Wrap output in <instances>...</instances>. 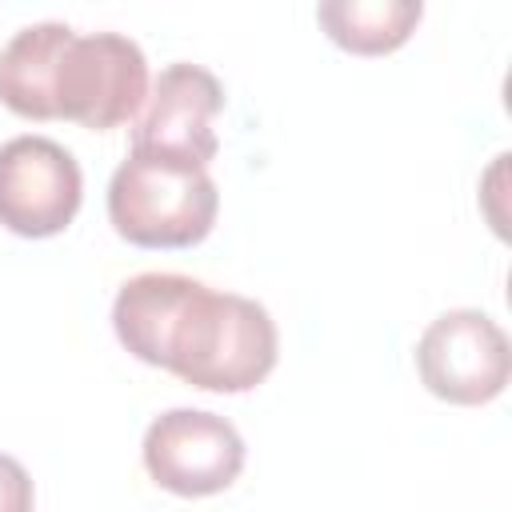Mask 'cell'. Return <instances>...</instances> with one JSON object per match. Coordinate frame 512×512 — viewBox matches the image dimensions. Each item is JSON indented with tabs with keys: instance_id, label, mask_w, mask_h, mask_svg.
<instances>
[{
	"instance_id": "cell-1",
	"label": "cell",
	"mask_w": 512,
	"mask_h": 512,
	"mask_svg": "<svg viewBox=\"0 0 512 512\" xmlns=\"http://www.w3.org/2000/svg\"><path fill=\"white\" fill-rule=\"evenodd\" d=\"M120 344L204 392H248L276 364V324L264 304L212 292L180 272H140L112 300Z\"/></svg>"
},
{
	"instance_id": "cell-2",
	"label": "cell",
	"mask_w": 512,
	"mask_h": 512,
	"mask_svg": "<svg viewBox=\"0 0 512 512\" xmlns=\"http://www.w3.org/2000/svg\"><path fill=\"white\" fill-rule=\"evenodd\" d=\"M216 208L220 192L208 168L176 156L132 148L108 180V220L140 248L200 244L216 224Z\"/></svg>"
},
{
	"instance_id": "cell-3",
	"label": "cell",
	"mask_w": 512,
	"mask_h": 512,
	"mask_svg": "<svg viewBox=\"0 0 512 512\" xmlns=\"http://www.w3.org/2000/svg\"><path fill=\"white\" fill-rule=\"evenodd\" d=\"M148 96V60L136 40L120 32H68L48 80L52 120H76L84 128L128 124Z\"/></svg>"
},
{
	"instance_id": "cell-4",
	"label": "cell",
	"mask_w": 512,
	"mask_h": 512,
	"mask_svg": "<svg viewBox=\"0 0 512 512\" xmlns=\"http://www.w3.org/2000/svg\"><path fill=\"white\" fill-rule=\"evenodd\" d=\"M416 372L424 388L448 404H488L508 384L512 348L488 312L452 308L424 328L416 344Z\"/></svg>"
},
{
	"instance_id": "cell-5",
	"label": "cell",
	"mask_w": 512,
	"mask_h": 512,
	"mask_svg": "<svg viewBox=\"0 0 512 512\" xmlns=\"http://www.w3.org/2000/svg\"><path fill=\"white\" fill-rule=\"evenodd\" d=\"M148 476L176 496L224 492L244 468V440L232 420L204 408H168L144 432Z\"/></svg>"
},
{
	"instance_id": "cell-6",
	"label": "cell",
	"mask_w": 512,
	"mask_h": 512,
	"mask_svg": "<svg viewBox=\"0 0 512 512\" xmlns=\"http://www.w3.org/2000/svg\"><path fill=\"white\" fill-rule=\"evenodd\" d=\"M84 176L72 152L48 136L0 144V224L16 236H56L72 224Z\"/></svg>"
},
{
	"instance_id": "cell-7",
	"label": "cell",
	"mask_w": 512,
	"mask_h": 512,
	"mask_svg": "<svg viewBox=\"0 0 512 512\" xmlns=\"http://www.w3.org/2000/svg\"><path fill=\"white\" fill-rule=\"evenodd\" d=\"M220 108H224V88L208 68L184 64V60L168 64L156 76L148 92V108L132 128V148L208 168V160L220 148L212 128Z\"/></svg>"
},
{
	"instance_id": "cell-8",
	"label": "cell",
	"mask_w": 512,
	"mask_h": 512,
	"mask_svg": "<svg viewBox=\"0 0 512 512\" xmlns=\"http://www.w3.org/2000/svg\"><path fill=\"white\" fill-rule=\"evenodd\" d=\"M72 28L60 20L24 24L4 48H0V104L28 120H52L48 112V80L52 60Z\"/></svg>"
},
{
	"instance_id": "cell-9",
	"label": "cell",
	"mask_w": 512,
	"mask_h": 512,
	"mask_svg": "<svg viewBox=\"0 0 512 512\" xmlns=\"http://www.w3.org/2000/svg\"><path fill=\"white\" fill-rule=\"evenodd\" d=\"M420 0H324L316 8L320 28L348 52L380 56L400 48L420 24Z\"/></svg>"
},
{
	"instance_id": "cell-10",
	"label": "cell",
	"mask_w": 512,
	"mask_h": 512,
	"mask_svg": "<svg viewBox=\"0 0 512 512\" xmlns=\"http://www.w3.org/2000/svg\"><path fill=\"white\" fill-rule=\"evenodd\" d=\"M0 512H32V476L20 460L0 452Z\"/></svg>"
}]
</instances>
